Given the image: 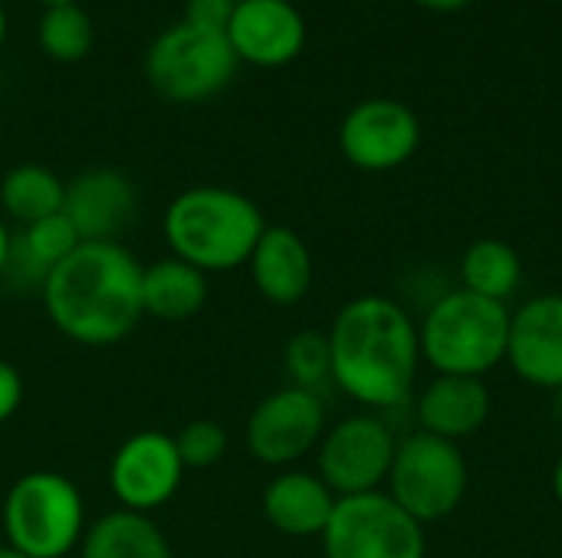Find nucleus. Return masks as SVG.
<instances>
[{"instance_id":"f3484780","label":"nucleus","mask_w":562,"mask_h":558,"mask_svg":"<svg viewBox=\"0 0 562 558\" xmlns=\"http://www.w3.org/2000/svg\"><path fill=\"white\" fill-rule=\"evenodd\" d=\"M491 418V391L484 378L468 375H435V382L418 398V424L425 434L445 437L451 444L477 434Z\"/></svg>"},{"instance_id":"2eb2a0df","label":"nucleus","mask_w":562,"mask_h":558,"mask_svg":"<svg viewBox=\"0 0 562 558\" xmlns=\"http://www.w3.org/2000/svg\"><path fill=\"white\" fill-rule=\"evenodd\" d=\"M135 184L115 168H89L66 184L63 214L76 227L82 243L119 240V234L135 220Z\"/></svg>"},{"instance_id":"4be33fe9","label":"nucleus","mask_w":562,"mask_h":558,"mask_svg":"<svg viewBox=\"0 0 562 558\" xmlns=\"http://www.w3.org/2000/svg\"><path fill=\"white\" fill-rule=\"evenodd\" d=\"M461 289L477 293L494 303H507L524 283V260L520 253L497 237L474 240L461 257Z\"/></svg>"},{"instance_id":"9b49d317","label":"nucleus","mask_w":562,"mask_h":558,"mask_svg":"<svg viewBox=\"0 0 562 558\" xmlns=\"http://www.w3.org/2000/svg\"><path fill=\"white\" fill-rule=\"evenodd\" d=\"M184 464L171 434L138 431L119 444L109 464V487L119 500V510L151 516L161 510L181 487Z\"/></svg>"},{"instance_id":"1a4fd4ad","label":"nucleus","mask_w":562,"mask_h":558,"mask_svg":"<svg viewBox=\"0 0 562 558\" xmlns=\"http://www.w3.org/2000/svg\"><path fill=\"white\" fill-rule=\"evenodd\" d=\"M395 434L372 414H356L333 424L316 447L319 480L342 500L375 493L395 460Z\"/></svg>"},{"instance_id":"7ed1b4c3","label":"nucleus","mask_w":562,"mask_h":558,"mask_svg":"<svg viewBox=\"0 0 562 558\" xmlns=\"http://www.w3.org/2000/svg\"><path fill=\"white\" fill-rule=\"evenodd\" d=\"M161 227L171 257L211 276L244 266L263 237L267 220L247 194L221 184H198L165 207Z\"/></svg>"},{"instance_id":"423d86ee","label":"nucleus","mask_w":562,"mask_h":558,"mask_svg":"<svg viewBox=\"0 0 562 558\" xmlns=\"http://www.w3.org/2000/svg\"><path fill=\"white\" fill-rule=\"evenodd\" d=\"M237 72V56L227 43V33L201 30L194 23H175L158 33L145 53L148 86L181 105L207 102L231 86Z\"/></svg>"},{"instance_id":"aec40b11","label":"nucleus","mask_w":562,"mask_h":558,"mask_svg":"<svg viewBox=\"0 0 562 558\" xmlns=\"http://www.w3.org/2000/svg\"><path fill=\"white\" fill-rule=\"evenodd\" d=\"M79 234L76 227L69 224V217L59 210L53 217H43L30 227H23L13 243H10V260H7V273L16 280V283H30L36 286V293L43 289L46 276L79 247ZM3 273V276H7Z\"/></svg>"},{"instance_id":"a211bd4d","label":"nucleus","mask_w":562,"mask_h":558,"mask_svg":"<svg viewBox=\"0 0 562 558\" xmlns=\"http://www.w3.org/2000/svg\"><path fill=\"white\" fill-rule=\"evenodd\" d=\"M336 500L339 497L319 480V474L283 470L263 490V516L283 536L313 539L326 533Z\"/></svg>"},{"instance_id":"4468645a","label":"nucleus","mask_w":562,"mask_h":558,"mask_svg":"<svg viewBox=\"0 0 562 558\" xmlns=\"http://www.w3.org/2000/svg\"><path fill=\"white\" fill-rule=\"evenodd\" d=\"M507 362L533 388L562 385V293H540L510 312Z\"/></svg>"},{"instance_id":"dca6fc26","label":"nucleus","mask_w":562,"mask_h":558,"mask_svg":"<svg viewBox=\"0 0 562 558\" xmlns=\"http://www.w3.org/2000/svg\"><path fill=\"white\" fill-rule=\"evenodd\" d=\"M257 293L273 306H296L313 286V253L290 227H267L247 260Z\"/></svg>"},{"instance_id":"39448f33","label":"nucleus","mask_w":562,"mask_h":558,"mask_svg":"<svg viewBox=\"0 0 562 558\" xmlns=\"http://www.w3.org/2000/svg\"><path fill=\"white\" fill-rule=\"evenodd\" d=\"M7 546L26 558H66L86 536V503L66 474H23L3 500Z\"/></svg>"},{"instance_id":"c756f323","label":"nucleus","mask_w":562,"mask_h":558,"mask_svg":"<svg viewBox=\"0 0 562 558\" xmlns=\"http://www.w3.org/2000/svg\"><path fill=\"white\" fill-rule=\"evenodd\" d=\"M10 243H13V234L7 230L3 217H0V276L7 273V260H10Z\"/></svg>"},{"instance_id":"f257e3e1","label":"nucleus","mask_w":562,"mask_h":558,"mask_svg":"<svg viewBox=\"0 0 562 558\" xmlns=\"http://www.w3.org/2000/svg\"><path fill=\"white\" fill-rule=\"evenodd\" d=\"M49 322L76 345H119L145 316L142 263L119 240L79 243L40 289Z\"/></svg>"},{"instance_id":"bb28decb","label":"nucleus","mask_w":562,"mask_h":558,"mask_svg":"<svg viewBox=\"0 0 562 558\" xmlns=\"http://www.w3.org/2000/svg\"><path fill=\"white\" fill-rule=\"evenodd\" d=\"M234 7H237V0H188L184 3V23H194V26L214 30V33H227Z\"/></svg>"},{"instance_id":"412c9836","label":"nucleus","mask_w":562,"mask_h":558,"mask_svg":"<svg viewBox=\"0 0 562 558\" xmlns=\"http://www.w3.org/2000/svg\"><path fill=\"white\" fill-rule=\"evenodd\" d=\"M79 558H175V553L151 516L112 510L86 526Z\"/></svg>"},{"instance_id":"ddd939ff","label":"nucleus","mask_w":562,"mask_h":558,"mask_svg":"<svg viewBox=\"0 0 562 558\" xmlns=\"http://www.w3.org/2000/svg\"><path fill=\"white\" fill-rule=\"evenodd\" d=\"M227 43L237 62L277 69L300 56L306 23L290 0H237L227 23Z\"/></svg>"},{"instance_id":"5701e85b","label":"nucleus","mask_w":562,"mask_h":558,"mask_svg":"<svg viewBox=\"0 0 562 558\" xmlns=\"http://www.w3.org/2000/svg\"><path fill=\"white\" fill-rule=\"evenodd\" d=\"M66 184L43 164H16L0 181V207L20 227L63 210Z\"/></svg>"},{"instance_id":"f704fd0d","label":"nucleus","mask_w":562,"mask_h":558,"mask_svg":"<svg viewBox=\"0 0 562 558\" xmlns=\"http://www.w3.org/2000/svg\"><path fill=\"white\" fill-rule=\"evenodd\" d=\"M36 3H43L49 10V7H66V3H76V0H36Z\"/></svg>"},{"instance_id":"f8f14e48","label":"nucleus","mask_w":562,"mask_h":558,"mask_svg":"<svg viewBox=\"0 0 562 558\" xmlns=\"http://www.w3.org/2000/svg\"><path fill=\"white\" fill-rule=\"evenodd\" d=\"M422 141L418 115L395 99L359 102L339 125V148L359 171L402 168Z\"/></svg>"},{"instance_id":"72a5a7b5","label":"nucleus","mask_w":562,"mask_h":558,"mask_svg":"<svg viewBox=\"0 0 562 558\" xmlns=\"http://www.w3.org/2000/svg\"><path fill=\"white\" fill-rule=\"evenodd\" d=\"M0 558H26L23 553H16L13 546H0Z\"/></svg>"},{"instance_id":"393cba45","label":"nucleus","mask_w":562,"mask_h":558,"mask_svg":"<svg viewBox=\"0 0 562 558\" xmlns=\"http://www.w3.org/2000/svg\"><path fill=\"white\" fill-rule=\"evenodd\" d=\"M283 362H286V372H290V385L293 388L323 395V388L333 385V358H329V339H326V332H313V329L296 332L286 342Z\"/></svg>"},{"instance_id":"b1692460","label":"nucleus","mask_w":562,"mask_h":558,"mask_svg":"<svg viewBox=\"0 0 562 558\" xmlns=\"http://www.w3.org/2000/svg\"><path fill=\"white\" fill-rule=\"evenodd\" d=\"M36 43H40V49L49 59H56V62H76V59L89 56V49L95 43V30H92L89 13L79 3L49 7L40 16Z\"/></svg>"},{"instance_id":"2f4dec72","label":"nucleus","mask_w":562,"mask_h":558,"mask_svg":"<svg viewBox=\"0 0 562 558\" xmlns=\"http://www.w3.org/2000/svg\"><path fill=\"white\" fill-rule=\"evenodd\" d=\"M7 39V10H3V0H0V46Z\"/></svg>"},{"instance_id":"20e7f679","label":"nucleus","mask_w":562,"mask_h":558,"mask_svg":"<svg viewBox=\"0 0 562 558\" xmlns=\"http://www.w3.org/2000/svg\"><path fill=\"white\" fill-rule=\"evenodd\" d=\"M510 309L468 289L445 293L418 326L422 362L438 375L484 378L507 362Z\"/></svg>"},{"instance_id":"0eeeda50","label":"nucleus","mask_w":562,"mask_h":558,"mask_svg":"<svg viewBox=\"0 0 562 558\" xmlns=\"http://www.w3.org/2000/svg\"><path fill=\"white\" fill-rule=\"evenodd\" d=\"M468 457L458 444L435 434H412L398 441L389 470V497L422 526L448 520L468 497Z\"/></svg>"},{"instance_id":"6e6552de","label":"nucleus","mask_w":562,"mask_h":558,"mask_svg":"<svg viewBox=\"0 0 562 558\" xmlns=\"http://www.w3.org/2000/svg\"><path fill=\"white\" fill-rule=\"evenodd\" d=\"M319 539L326 558H425L428 553L425 526L382 490L336 500Z\"/></svg>"},{"instance_id":"c85d7f7f","label":"nucleus","mask_w":562,"mask_h":558,"mask_svg":"<svg viewBox=\"0 0 562 558\" xmlns=\"http://www.w3.org/2000/svg\"><path fill=\"white\" fill-rule=\"evenodd\" d=\"M415 3H422L425 10L451 13V10H464V7H468V3H474V0H415Z\"/></svg>"},{"instance_id":"cd10ccee","label":"nucleus","mask_w":562,"mask_h":558,"mask_svg":"<svg viewBox=\"0 0 562 558\" xmlns=\"http://www.w3.org/2000/svg\"><path fill=\"white\" fill-rule=\"evenodd\" d=\"M23 405V375L16 372V365L0 358V424L10 421Z\"/></svg>"},{"instance_id":"7c9ffc66","label":"nucleus","mask_w":562,"mask_h":558,"mask_svg":"<svg viewBox=\"0 0 562 558\" xmlns=\"http://www.w3.org/2000/svg\"><path fill=\"white\" fill-rule=\"evenodd\" d=\"M550 487H553V497H557V503L562 506V457L557 460V467H553V480H550Z\"/></svg>"},{"instance_id":"a878e982","label":"nucleus","mask_w":562,"mask_h":558,"mask_svg":"<svg viewBox=\"0 0 562 558\" xmlns=\"http://www.w3.org/2000/svg\"><path fill=\"white\" fill-rule=\"evenodd\" d=\"M175 447L181 454V464L184 470H204V467H214L224 451H227V431L217 424V421H191L184 424L178 434H175Z\"/></svg>"},{"instance_id":"6ab92c4d","label":"nucleus","mask_w":562,"mask_h":558,"mask_svg":"<svg viewBox=\"0 0 562 558\" xmlns=\"http://www.w3.org/2000/svg\"><path fill=\"white\" fill-rule=\"evenodd\" d=\"M207 303V273L198 266L165 257L142 266V309L158 322H184Z\"/></svg>"},{"instance_id":"f03ea898","label":"nucleus","mask_w":562,"mask_h":558,"mask_svg":"<svg viewBox=\"0 0 562 558\" xmlns=\"http://www.w3.org/2000/svg\"><path fill=\"white\" fill-rule=\"evenodd\" d=\"M333 385L352 401L385 411L412 398L422 342L412 316L389 296L349 299L326 332Z\"/></svg>"},{"instance_id":"473e14b6","label":"nucleus","mask_w":562,"mask_h":558,"mask_svg":"<svg viewBox=\"0 0 562 558\" xmlns=\"http://www.w3.org/2000/svg\"><path fill=\"white\" fill-rule=\"evenodd\" d=\"M553 411H557V418L562 421V385L553 391Z\"/></svg>"},{"instance_id":"9d476101","label":"nucleus","mask_w":562,"mask_h":558,"mask_svg":"<svg viewBox=\"0 0 562 558\" xmlns=\"http://www.w3.org/2000/svg\"><path fill=\"white\" fill-rule=\"evenodd\" d=\"M326 434V405L323 395L303 388H280L267 395L247 418V451L267 467H290L319 447Z\"/></svg>"}]
</instances>
